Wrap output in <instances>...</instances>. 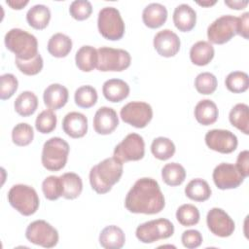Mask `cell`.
Returning a JSON list of instances; mask_svg holds the SVG:
<instances>
[{"label":"cell","instance_id":"8fae6325","mask_svg":"<svg viewBox=\"0 0 249 249\" xmlns=\"http://www.w3.org/2000/svg\"><path fill=\"white\" fill-rule=\"evenodd\" d=\"M120 116L124 123L136 128H143L151 122L153 109L146 102L131 101L122 107Z\"/></svg>","mask_w":249,"mask_h":249},{"label":"cell","instance_id":"836d02e7","mask_svg":"<svg viewBox=\"0 0 249 249\" xmlns=\"http://www.w3.org/2000/svg\"><path fill=\"white\" fill-rule=\"evenodd\" d=\"M151 152L158 160H166L173 157L175 153V145L169 138L160 136L153 140L151 144Z\"/></svg>","mask_w":249,"mask_h":249},{"label":"cell","instance_id":"f1b7e54d","mask_svg":"<svg viewBox=\"0 0 249 249\" xmlns=\"http://www.w3.org/2000/svg\"><path fill=\"white\" fill-rule=\"evenodd\" d=\"M185 195L192 200L205 201L211 196V188L205 180L196 178L187 184L185 188Z\"/></svg>","mask_w":249,"mask_h":249},{"label":"cell","instance_id":"ac0fdd59","mask_svg":"<svg viewBox=\"0 0 249 249\" xmlns=\"http://www.w3.org/2000/svg\"><path fill=\"white\" fill-rule=\"evenodd\" d=\"M62 129L72 138H81L88 131V118L80 112H70L63 118Z\"/></svg>","mask_w":249,"mask_h":249},{"label":"cell","instance_id":"4fadbf2b","mask_svg":"<svg viewBox=\"0 0 249 249\" xmlns=\"http://www.w3.org/2000/svg\"><path fill=\"white\" fill-rule=\"evenodd\" d=\"M212 178L214 184L220 190L235 189L239 187L245 179L234 164L228 162L218 164L213 170Z\"/></svg>","mask_w":249,"mask_h":249},{"label":"cell","instance_id":"3957f363","mask_svg":"<svg viewBox=\"0 0 249 249\" xmlns=\"http://www.w3.org/2000/svg\"><path fill=\"white\" fill-rule=\"evenodd\" d=\"M6 48L16 54V58L29 60L38 53V41L36 37L20 28H12L4 38Z\"/></svg>","mask_w":249,"mask_h":249},{"label":"cell","instance_id":"603a6c76","mask_svg":"<svg viewBox=\"0 0 249 249\" xmlns=\"http://www.w3.org/2000/svg\"><path fill=\"white\" fill-rule=\"evenodd\" d=\"M99 243L105 249H120L125 243V235L121 228L107 226L99 234Z\"/></svg>","mask_w":249,"mask_h":249},{"label":"cell","instance_id":"f35d334b","mask_svg":"<svg viewBox=\"0 0 249 249\" xmlns=\"http://www.w3.org/2000/svg\"><path fill=\"white\" fill-rule=\"evenodd\" d=\"M34 138V131L30 124L19 123L12 130V140L18 146H27Z\"/></svg>","mask_w":249,"mask_h":249},{"label":"cell","instance_id":"f546056e","mask_svg":"<svg viewBox=\"0 0 249 249\" xmlns=\"http://www.w3.org/2000/svg\"><path fill=\"white\" fill-rule=\"evenodd\" d=\"M231 124L244 134L249 133V107L245 103H237L229 114Z\"/></svg>","mask_w":249,"mask_h":249},{"label":"cell","instance_id":"5bb4252c","mask_svg":"<svg viewBox=\"0 0 249 249\" xmlns=\"http://www.w3.org/2000/svg\"><path fill=\"white\" fill-rule=\"evenodd\" d=\"M205 143L213 151L230 154L232 153L238 144L237 137L227 129H211L205 134Z\"/></svg>","mask_w":249,"mask_h":249},{"label":"cell","instance_id":"cb8c5ba5","mask_svg":"<svg viewBox=\"0 0 249 249\" xmlns=\"http://www.w3.org/2000/svg\"><path fill=\"white\" fill-rule=\"evenodd\" d=\"M195 118L202 125L214 124L219 116V111L215 102L210 99H202L195 107Z\"/></svg>","mask_w":249,"mask_h":249},{"label":"cell","instance_id":"4316f807","mask_svg":"<svg viewBox=\"0 0 249 249\" xmlns=\"http://www.w3.org/2000/svg\"><path fill=\"white\" fill-rule=\"evenodd\" d=\"M97 50L88 45L81 47L75 54L76 65L84 72L92 71L97 65Z\"/></svg>","mask_w":249,"mask_h":249},{"label":"cell","instance_id":"ee69618b","mask_svg":"<svg viewBox=\"0 0 249 249\" xmlns=\"http://www.w3.org/2000/svg\"><path fill=\"white\" fill-rule=\"evenodd\" d=\"M1 89H0V98L6 100L11 98L17 91L18 87V81L15 75L11 73H6L0 77Z\"/></svg>","mask_w":249,"mask_h":249},{"label":"cell","instance_id":"d6a6232c","mask_svg":"<svg viewBox=\"0 0 249 249\" xmlns=\"http://www.w3.org/2000/svg\"><path fill=\"white\" fill-rule=\"evenodd\" d=\"M163 182L171 187L181 185L186 178V170L183 165L177 162L166 163L161 169Z\"/></svg>","mask_w":249,"mask_h":249},{"label":"cell","instance_id":"9a60e30c","mask_svg":"<svg viewBox=\"0 0 249 249\" xmlns=\"http://www.w3.org/2000/svg\"><path fill=\"white\" fill-rule=\"evenodd\" d=\"M206 223L209 231L220 237H228L233 233L235 225L233 220L223 209L214 207L206 216Z\"/></svg>","mask_w":249,"mask_h":249},{"label":"cell","instance_id":"7c38bea8","mask_svg":"<svg viewBox=\"0 0 249 249\" xmlns=\"http://www.w3.org/2000/svg\"><path fill=\"white\" fill-rule=\"evenodd\" d=\"M145 155V142L137 133L127 134L114 149V157L122 162L139 160Z\"/></svg>","mask_w":249,"mask_h":249},{"label":"cell","instance_id":"e575fe53","mask_svg":"<svg viewBox=\"0 0 249 249\" xmlns=\"http://www.w3.org/2000/svg\"><path fill=\"white\" fill-rule=\"evenodd\" d=\"M98 95L96 89L89 85L81 86L75 90L74 100L76 105L81 108H90L97 101Z\"/></svg>","mask_w":249,"mask_h":249},{"label":"cell","instance_id":"7bdbcfd3","mask_svg":"<svg viewBox=\"0 0 249 249\" xmlns=\"http://www.w3.org/2000/svg\"><path fill=\"white\" fill-rule=\"evenodd\" d=\"M92 12L91 3L88 0H75L69 6L71 17L77 20H85L89 18Z\"/></svg>","mask_w":249,"mask_h":249},{"label":"cell","instance_id":"74e56055","mask_svg":"<svg viewBox=\"0 0 249 249\" xmlns=\"http://www.w3.org/2000/svg\"><path fill=\"white\" fill-rule=\"evenodd\" d=\"M42 191L45 197L49 200H56L63 194V186L60 177L51 175L42 183Z\"/></svg>","mask_w":249,"mask_h":249},{"label":"cell","instance_id":"d590c367","mask_svg":"<svg viewBox=\"0 0 249 249\" xmlns=\"http://www.w3.org/2000/svg\"><path fill=\"white\" fill-rule=\"evenodd\" d=\"M225 85L230 91L233 93H241L248 89L249 77L245 72L233 71L226 77Z\"/></svg>","mask_w":249,"mask_h":249},{"label":"cell","instance_id":"f907efd6","mask_svg":"<svg viewBox=\"0 0 249 249\" xmlns=\"http://www.w3.org/2000/svg\"><path fill=\"white\" fill-rule=\"evenodd\" d=\"M196 3H197L198 5H200V6L209 7V6H212V5H214V4L216 3V1H202V2H200V1H197Z\"/></svg>","mask_w":249,"mask_h":249},{"label":"cell","instance_id":"ba28073f","mask_svg":"<svg viewBox=\"0 0 249 249\" xmlns=\"http://www.w3.org/2000/svg\"><path fill=\"white\" fill-rule=\"evenodd\" d=\"M174 233L173 224L165 218L151 220L136 228L135 235L143 243H153L170 237Z\"/></svg>","mask_w":249,"mask_h":249},{"label":"cell","instance_id":"44dd1931","mask_svg":"<svg viewBox=\"0 0 249 249\" xmlns=\"http://www.w3.org/2000/svg\"><path fill=\"white\" fill-rule=\"evenodd\" d=\"M104 97L111 102H121L129 94V86L121 79H109L102 86Z\"/></svg>","mask_w":249,"mask_h":249},{"label":"cell","instance_id":"60d3db41","mask_svg":"<svg viewBox=\"0 0 249 249\" xmlns=\"http://www.w3.org/2000/svg\"><path fill=\"white\" fill-rule=\"evenodd\" d=\"M217 78L210 72L199 73L195 80V87L201 94H211L217 89Z\"/></svg>","mask_w":249,"mask_h":249},{"label":"cell","instance_id":"1f68e13d","mask_svg":"<svg viewBox=\"0 0 249 249\" xmlns=\"http://www.w3.org/2000/svg\"><path fill=\"white\" fill-rule=\"evenodd\" d=\"M63 186L62 196L66 199L78 197L83 191V182L81 177L74 172H66L59 176Z\"/></svg>","mask_w":249,"mask_h":249},{"label":"cell","instance_id":"7a4b0ae2","mask_svg":"<svg viewBox=\"0 0 249 249\" xmlns=\"http://www.w3.org/2000/svg\"><path fill=\"white\" fill-rule=\"evenodd\" d=\"M123 169V162L114 156L92 166L89 171V183L92 190L100 195L111 191L113 185L120 181Z\"/></svg>","mask_w":249,"mask_h":249},{"label":"cell","instance_id":"30bf717a","mask_svg":"<svg viewBox=\"0 0 249 249\" xmlns=\"http://www.w3.org/2000/svg\"><path fill=\"white\" fill-rule=\"evenodd\" d=\"M235 34H237V18L231 15L221 16L207 28L209 42L217 45L229 42Z\"/></svg>","mask_w":249,"mask_h":249},{"label":"cell","instance_id":"ab89813d","mask_svg":"<svg viewBox=\"0 0 249 249\" xmlns=\"http://www.w3.org/2000/svg\"><path fill=\"white\" fill-rule=\"evenodd\" d=\"M56 115L51 109H47L42 111L36 118L35 127L36 129L43 133L47 134L52 132L56 126Z\"/></svg>","mask_w":249,"mask_h":249},{"label":"cell","instance_id":"6da1fadb","mask_svg":"<svg viewBox=\"0 0 249 249\" xmlns=\"http://www.w3.org/2000/svg\"><path fill=\"white\" fill-rule=\"evenodd\" d=\"M125 208L135 214H157L165 205L159 183L149 177L138 179L128 191L124 199Z\"/></svg>","mask_w":249,"mask_h":249},{"label":"cell","instance_id":"83f0119b","mask_svg":"<svg viewBox=\"0 0 249 249\" xmlns=\"http://www.w3.org/2000/svg\"><path fill=\"white\" fill-rule=\"evenodd\" d=\"M48 52L54 57H65L72 50V40L63 33L53 34L48 42Z\"/></svg>","mask_w":249,"mask_h":249},{"label":"cell","instance_id":"f6af8a7d","mask_svg":"<svg viewBox=\"0 0 249 249\" xmlns=\"http://www.w3.org/2000/svg\"><path fill=\"white\" fill-rule=\"evenodd\" d=\"M181 241L188 249H195L202 243V235L196 230H187L182 233Z\"/></svg>","mask_w":249,"mask_h":249},{"label":"cell","instance_id":"4dcf8cb0","mask_svg":"<svg viewBox=\"0 0 249 249\" xmlns=\"http://www.w3.org/2000/svg\"><path fill=\"white\" fill-rule=\"evenodd\" d=\"M14 107L18 115L22 117H28L34 114V112L36 111L38 107V98L32 91H22L16 98Z\"/></svg>","mask_w":249,"mask_h":249},{"label":"cell","instance_id":"52a82bcc","mask_svg":"<svg viewBox=\"0 0 249 249\" xmlns=\"http://www.w3.org/2000/svg\"><path fill=\"white\" fill-rule=\"evenodd\" d=\"M97 54L96 68L101 72H120L128 68L131 62L129 53L123 49L100 47L97 50Z\"/></svg>","mask_w":249,"mask_h":249},{"label":"cell","instance_id":"b9f144b4","mask_svg":"<svg viewBox=\"0 0 249 249\" xmlns=\"http://www.w3.org/2000/svg\"><path fill=\"white\" fill-rule=\"evenodd\" d=\"M15 63L18 70L27 76H33L38 74L43 68V58L40 53L29 60H22L19 58L15 59Z\"/></svg>","mask_w":249,"mask_h":249},{"label":"cell","instance_id":"d6986e66","mask_svg":"<svg viewBox=\"0 0 249 249\" xmlns=\"http://www.w3.org/2000/svg\"><path fill=\"white\" fill-rule=\"evenodd\" d=\"M68 96V89L64 86L55 83L45 89L43 100L45 105L51 110H58L67 103Z\"/></svg>","mask_w":249,"mask_h":249},{"label":"cell","instance_id":"2e32d148","mask_svg":"<svg viewBox=\"0 0 249 249\" xmlns=\"http://www.w3.org/2000/svg\"><path fill=\"white\" fill-rule=\"evenodd\" d=\"M180 39L170 29L159 31L154 37V48L158 53L164 57L174 56L180 50Z\"/></svg>","mask_w":249,"mask_h":249},{"label":"cell","instance_id":"ffe728a7","mask_svg":"<svg viewBox=\"0 0 249 249\" xmlns=\"http://www.w3.org/2000/svg\"><path fill=\"white\" fill-rule=\"evenodd\" d=\"M173 22L180 31H191L196 22V13L190 5L180 4L174 9Z\"/></svg>","mask_w":249,"mask_h":249},{"label":"cell","instance_id":"8992f818","mask_svg":"<svg viewBox=\"0 0 249 249\" xmlns=\"http://www.w3.org/2000/svg\"><path fill=\"white\" fill-rule=\"evenodd\" d=\"M97 27L99 33L108 40H120L124 34V22L119 10L115 7H104L98 13Z\"/></svg>","mask_w":249,"mask_h":249},{"label":"cell","instance_id":"8d00e7d4","mask_svg":"<svg viewBox=\"0 0 249 249\" xmlns=\"http://www.w3.org/2000/svg\"><path fill=\"white\" fill-rule=\"evenodd\" d=\"M199 217L197 207L190 203L182 204L176 211V219L184 227L196 225L199 222Z\"/></svg>","mask_w":249,"mask_h":249},{"label":"cell","instance_id":"9c48e42d","mask_svg":"<svg viewBox=\"0 0 249 249\" xmlns=\"http://www.w3.org/2000/svg\"><path fill=\"white\" fill-rule=\"evenodd\" d=\"M28 241L44 248H53L58 242L57 231L45 220H36L28 225L25 231Z\"/></svg>","mask_w":249,"mask_h":249},{"label":"cell","instance_id":"d4e9b609","mask_svg":"<svg viewBox=\"0 0 249 249\" xmlns=\"http://www.w3.org/2000/svg\"><path fill=\"white\" fill-rule=\"evenodd\" d=\"M214 48L207 41H198L195 43L190 50L191 61L198 66L207 65L214 57Z\"/></svg>","mask_w":249,"mask_h":249},{"label":"cell","instance_id":"bcb514c9","mask_svg":"<svg viewBox=\"0 0 249 249\" xmlns=\"http://www.w3.org/2000/svg\"><path fill=\"white\" fill-rule=\"evenodd\" d=\"M238 171L241 173V175L246 178L249 175V152L247 150H244L240 152L236 159V164Z\"/></svg>","mask_w":249,"mask_h":249},{"label":"cell","instance_id":"277c9868","mask_svg":"<svg viewBox=\"0 0 249 249\" xmlns=\"http://www.w3.org/2000/svg\"><path fill=\"white\" fill-rule=\"evenodd\" d=\"M68 143L60 137H52L44 143L41 160L43 166L50 171L62 169L69 155Z\"/></svg>","mask_w":249,"mask_h":249},{"label":"cell","instance_id":"7402d4cb","mask_svg":"<svg viewBox=\"0 0 249 249\" xmlns=\"http://www.w3.org/2000/svg\"><path fill=\"white\" fill-rule=\"evenodd\" d=\"M167 18V10L160 3H151L142 12V20L149 28L160 27Z\"/></svg>","mask_w":249,"mask_h":249},{"label":"cell","instance_id":"7dc6e473","mask_svg":"<svg viewBox=\"0 0 249 249\" xmlns=\"http://www.w3.org/2000/svg\"><path fill=\"white\" fill-rule=\"evenodd\" d=\"M249 22V13L245 12L240 17L237 18V34L245 39H248V23Z\"/></svg>","mask_w":249,"mask_h":249},{"label":"cell","instance_id":"c3c4849f","mask_svg":"<svg viewBox=\"0 0 249 249\" xmlns=\"http://www.w3.org/2000/svg\"><path fill=\"white\" fill-rule=\"evenodd\" d=\"M225 4L229 6L231 9L234 10H242L248 5L247 0H225Z\"/></svg>","mask_w":249,"mask_h":249},{"label":"cell","instance_id":"681fc988","mask_svg":"<svg viewBox=\"0 0 249 249\" xmlns=\"http://www.w3.org/2000/svg\"><path fill=\"white\" fill-rule=\"evenodd\" d=\"M28 0H7L6 3L14 10H20L28 4Z\"/></svg>","mask_w":249,"mask_h":249},{"label":"cell","instance_id":"484cf974","mask_svg":"<svg viewBox=\"0 0 249 249\" xmlns=\"http://www.w3.org/2000/svg\"><path fill=\"white\" fill-rule=\"evenodd\" d=\"M51 19L50 9L43 4L32 6L26 13L27 23L34 29H44L48 26Z\"/></svg>","mask_w":249,"mask_h":249},{"label":"cell","instance_id":"e0dca14e","mask_svg":"<svg viewBox=\"0 0 249 249\" xmlns=\"http://www.w3.org/2000/svg\"><path fill=\"white\" fill-rule=\"evenodd\" d=\"M119 124V118L117 112L107 106L97 109L93 117V128L95 132L101 135L112 133Z\"/></svg>","mask_w":249,"mask_h":249},{"label":"cell","instance_id":"5b68a950","mask_svg":"<svg viewBox=\"0 0 249 249\" xmlns=\"http://www.w3.org/2000/svg\"><path fill=\"white\" fill-rule=\"evenodd\" d=\"M8 200L12 207L23 216L33 215L39 207V196L34 188L17 184L14 185L8 193Z\"/></svg>","mask_w":249,"mask_h":249}]
</instances>
